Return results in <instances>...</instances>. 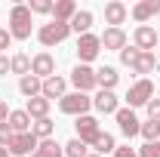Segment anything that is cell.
Here are the masks:
<instances>
[{
    "label": "cell",
    "instance_id": "ac0fdd59",
    "mask_svg": "<svg viewBox=\"0 0 160 157\" xmlns=\"http://www.w3.org/2000/svg\"><path fill=\"white\" fill-rule=\"evenodd\" d=\"M99 40H102V46H105V49H117V53L126 46V34H123V28H108Z\"/></svg>",
    "mask_w": 160,
    "mask_h": 157
},
{
    "label": "cell",
    "instance_id": "74e56055",
    "mask_svg": "<svg viewBox=\"0 0 160 157\" xmlns=\"http://www.w3.org/2000/svg\"><path fill=\"white\" fill-rule=\"evenodd\" d=\"M6 71H9V59H6V56H0V77H3Z\"/></svg>",
    "mask_w": 160,
    "mask_h": 157
},
{
    "label": "cell",
    "instance_id": "2e32d148",
    "mask_svg": "<svg viewBox=\"0 0 160 157\" xmlns=\"http://www.w3.org/2000/svg\"><path fill=\"white\" fill-rule=\"evenodd\" d=\"M25 111H28V117H31V120H43V117H49V99H43V96L28 99Z\"/></svg>",
    "mask_w": 160,
    "mask_h": 157
},
{
    "label": "cell",
    "instance_id": "4fadbf2b",
    "mask_svg": "<svg viewBox=\"0 0 160 157\" xmlns=\"http://www.w3.org/2000/svg\"><path fill=\"white\" fill-rule=\"evenodd\" d=\"M126 16H129L126 3H120V0H111V3H105V22H108L111 28H120Z\"/></svg>",
    "mask_w": 160,
    "mask_h": 157
},
{
    "label": "cell",
    "instance_id": "6da1fadb",
    "mask_svg": "<svg viewBox=\"0 0 160 157\" xmlns=\"http://www.w3.org/2000/svg\"><path fill=\"white\" fill-rule=\"evenodd\" d=\"M9 34L16 40H28L31 37V9L25 3H16L9 9Z\"/></svg>",
    "mask_w": 160,
    "mask_h": 157
},
{
    "label": "cell",
    "instance_id": "7a4b0ae2",
    "mask_svg": "<svg viewBox=\"0 0 160 157\" xmlns=\"http://www.w3.org/2000/svg\"><path fill=\"white\" fill-rule=\"evenodd\" d=\"M89 108H92V99L86 93H65L59 99V111L62 114H71V117H83Z\"/></svg>",
    "mask_w": 160,
    "mask_h": 157
},
{
    "label": "cell",
    "instance_id": "1f68e13d",
    "mask_svg": "<svg viewBox=\"0 0 160 157\" xmlns=\"http://www.w3.org/2000/svg\"><path fill=\"white\" fill-rule=\"evenodd\" d=\"M139 53L142 49H136V46H123V49H120V62H123V65H132V62L139 59Z\"/></svg>",
    "mask_w": 160,
    "mask_h": 157
},
{
    "label": "cell",
    "instance_id": "5b68a950",
    "mask_svg": "<svg viewBox=\"0 0 160 157\" xmlns=\"http://www.w3.org/2000/svg\"><path fill=\"white\" fill-rule=\"evenodd\" d=\"M154 99V83L151 80H136L132 86H129V93H126V102H129V108L136 111V108H142V105H148Z\"/></svg>",
    "mask_w": 160,
    "mask_h": 157
},
{
    "label": "cell",
    "instance_id": "60d3db41",
    "mask_svg": "<svg viewBox=\"0 0 160 157\" xmlns=\"http://www.w3.org/2000/svg\"><path fill=\"white\" fill-rule=\"evenodd\" d=\"M157 40H160V31H157Z\"/></svg>",
    "mask_w": 160,
    "mask_h": 157
},
{
    "label": "cell",
    "instance_id": "30bf717a",
    "mask_svg": "<svg viewBox=\"0 0 160 157\" xmlns=\"http://www.w3.org/2000/svg\"><path fill=\"white\" fill-rule=\"evenodd\" d=\"M31 74L40 77V80L52 77V74H56V59H52L49 53H37V56L31 59Z\"/></svg>",
    "mask_w": 160,
    "mask_h": 157
},
{
    "label": "cell",
    "instance_id": "ffe728a7",
    "mask_svg": "<svg viewBox=\"0 0 160 157\" xmlns=\"http://www.w3.org/2000/svg\"><path fill=\"white\" fill-rule=\"evenodd\" d=\"M117 80H120V74H117V68H111V65H105V68L96 71V83H99L102 89H108V93H114Z\"/></svg>",
    "mask_w": 160,
    "mask_h": 157
},
{
    "label": "cell",
    "instance_id": "4dcf8cb0",
    "mask_svg": "<svg viewBox=\"0 0 160 157\" xmlns=\"http://www.w3.org/2000/svg\"><path fill=\"white\" fill-rule=\"evenodd\" d=\"M136 154H139V157H160V142H148V145H142Z\"/></svg>",
    "mask_w": 160,
    "mask_h": 157
},
{
    "label": "cell",
    "instance_id": "9c48e42d",
    "mask_svg": "<svg viewBox=\"0 0 160 157\" xmlns=\"http://www.w3.org/2000/svg\"><path fill=\"white\" fill-rule=\"evenodd\" d=\"M117 126H120V133L126 139H132V136H139V129H142V123H139V117H136V111L132 108H120L117 114Z\"/></svg>",
    "mask_w": 160,
    "mask_h": 157
},
{
    "label": "cell",
    "instance_id": "8fae6325",
    "mask_svg": "<svg viewBox=\"0 0 160 157\" xmlns=\"http://www.w3.org/2000/svg\"><path fill=\"white\" fill-rule=\"evenodd\" d=\"M132 40H136V49L151 53V49H154V43H157V31H154L151 25H139V28H136V34H132Z\"/></svg>",
    "mask_w": 160,
    "mask_h": 157
},
{
    "label": "cell",
    "instance_id": "cb8c5ba5",
    "mask_svg": "<svg viewBox=\"0 0 160 157\" xmlns=\"http://www.w3.org/2000/svg\"><path fill=\"white\" fill-rule=\"evenodd\" d=\"M19 89H22V96L34 99V96H40V89H43V80L34 77V74H28V77H22V80H19Z\"/></svg>",
    "mask_w": 160,
    "mask_h": 157
},
{
    "label": "cell",
    "instance_id": "ba28073f",
    "mask_svg": "<svg viewBox=\"0 0 160 157\" xmlns=\"http://www.w3.org/2000/svg\"><path fill=\"white\" fill-rule=\"evenodd\" d=\"M71 83L77 86V93H89V89L99 86V83H96V71H92L89 65H74V71H71Z\"/></svg>",
    "mask_w": 160,
    "mask_h": 157
},
{
    "label": "cell",
    "instance_id": "7402d4cb",
    "mask_svg": "<svg viewBox=\"0 0 160 157\" xmlns=\"http://www.w3.org/2000/svg\"><path fill=\"white\" fill-rule=\"evenodd\" d=\"M89 28H92V13L89 9H77V16L71 19V31H77L83 37V34H89Z\"/></svg>",
    "mask_w": 160,
    "mask_h": 157
},
{
    "label": "cell",
    "instance_id": "603a6c76",
    "mask_svg": "<svg viewBox=\"0 0 160 157\" xmlns=\"http://www.w3.org/2000/svg\"><path fill=\"white\" fill-rule=\"evenodd\" d=\"M31 157H65V145L46 139V142H40V145H37V151H34Z\"/></svg>",
    "mask_w": 160,
    "mask_h": 157
},
{
    "label": "cell",
    "instance_id": "d6a6232c",
    "mask_svg": "<svg viewBox=\"0 0 160 157\" xmlns=\"http://www.w3.org/2000/svg\"><path fill=\"white\" fill-rule=\"evenodd\" d=\"M16 136V133H12V129H9V123H6V120H3V123H0V148H6V145H9V139Z\"/></svg>",
    "mask_w": 160,
    "mask_h": 157
},
{
    "label": "cell",
    "instance_id": "52a82bcc",
    "mask_svg": "<svg viewBox=\"0 0 160 157\" xmlns=\"http://www.w3.org/2000/svg\"><path fill=\"white\" fill-rule=\"evenodd\" d=\"M99 53H102V40L96 37V34H83V37L77 40V59H80V65H89Z\"/></svg>",
    "mask_w": 160,
    "mask_h": 157
},
{
    "label": "cell",
    "instance_id": "7c38bea8",
    "mask_svg": "<svg viewBox=\"0 0 160 157\" xmlns=\"http://www.w3.org/2000/svg\"><path fill=\"white\" fill-rule=\"evenodd\" d=\"M92 108L99 111V114H117L120 111V102L114 93H108V89H99V96L92 99Z\"/></svg>",
    "mask_w": 160,
    "mask_h": 157
},
{
    "label": "cell",
    "instance_id": "277c9868",
    "mask_svg": "<svg viewBox=\"0 0 160 157\" xmlns=\"http://www.w3.org/2000/svg\"><path fill=\"white\" fill-rule=\"evenodd\" d=\"M37 145H40V139L34 133H16V136L9 139L6 151H9V157H28V154L37 151Z\"/></svg>",
    "mask_w": 160,
    "mask_h": 157
},
{
    "label": "cell",
    "instance_id": "e575fe53",
    "mask_svg": "<svg viewBox=\"0 0 160 157\" xmlns=\"http://www.w3.org/2000/svg\"><path fill=\"white\" fill-rule=\"evenodd\" d=\"M9 43H12V34H9V28H0V56L9 49Z\"/></svg>",
    "mask_w": 160,
    "mask_h": 157
},
{
    "label": "cell",
    "instance_id": "d590c367",
    "mask_svg": "<svg viewBox=\"0 0 160 157\" xmlns=\"http://www.w3.org/2000/svg\"><path fill=\"white\" fill-rule=\"evenodd\" d=\"M114 157H139L129 145H123V148H114Z\"/></svg>",
    "mask_w": 160,
    "mask_h": 157
},
{
    "label": "cell",
    "instance_id": "d6986e66",
    "mask_svg": "<svg viewBox=\"0 0 160 157\" xmlns=\"http://www.w3.org/2000/svg\"><path fill=\"white\" fill-rule=\"evenodd\" d=\"M52 16H56V22H68L71 25V19L77 16V3L74 0H56L52 3Z\"/></svg>",
    "mask_w": 160,
    "mask_h": 157
},
{
    "label": "cell",
    "instance_id": "f546056e",
    "mask_svg": "<svg viewBox=\"0 0 160 157\" xmlns=\"http://www.w3.org/2000/svg\"><path fill=\"white\" fill-rule=\"evenodd\" d=\"M28 9H31V16H34V13H37V16H49V13H52V0H31Z\"/></svg>",
    "mask_w": 160,
    "mask_h": 157
},
{
    "label": "cell",
    "instance_id": "5bb4252c",
    "mask_svg": "<svg viewBox=\"0 0 160 157\" xmlns=\"http://www.w3.org/2000/svg\"><path fill=\"white\" fill-rule=\"evenodd\" d=\"M65 77H59V74H52V77H46L43 80V89H40V96L43 99H62L65 96Z\"/></svg>",
    "mask_w": 160,
    "mask_h": 157
},
{
    "label": "cell",
    "instance_id": "d4e9b609",
    "mask_svg": "<svg viewBox=\"0 0 160 157\" xmlns=\"http://www.w3.org/2000/svg\"><path fill=\"white\" fill-rule=\"evenodd\" d=\"M9 71H12V74H22V77H28V74H31V59H28L25 53H16V56L9 59Z\"/></svg>",
    "mask_w": 160,
    "mask_h": 157
},
{
    "label": "cell",
    "instance_id": "ab89813d",
    "mask_svg": "<svg viewBox=\"0 0 160 157\" xmlns=\"http://www.w3.org/2000/svg\"><path fill=\"white\" fill-rule=\"evenodd\" d=\"M86 157H99V154H86Z\"/></svg>",
    "mask_w": 160,
    "mask_h": 157
},
{
    "label": "cell",
    "instance_id": "f35d334b",
    "mask_svg": "<svg viewBox=\"0 0 160 157\" xmlns=\"http://www.w3.org/2000/svg\"><path fill=\"white\" fill-rule=\"evenodd\" d=\"M0 157H9V151H6V148H0Z\"/></svg>",
    "mask_w": 160,
    "mask_h": 157
},
{
    "label": "cell",
    "instance_id": "484cf974",
    "mask_svg": "<svg viewBox=\"0 0 160 157\" xmlns=\"http://www.w3.org/2000/svg\"><path fill=\"white\" fill-rule=\"evenodd\" d=\"M52 129H56V123L49 117H43V120H34V126H31V133L40 139V142H46V139L52 136Z\"/></svg>",
    "mask_w": 160,
    "mask_h": 157
},
{
    "label": "cell",
    "instance_id": "9a60e30c",
    "mask_svg": "<svg viewBox=\"0 0 160 157\" xmlns=\"http://www.w3.org/2000/svg\"><path fill=\"white\" fill-rule=\"evenodd\" d=\"M157 13H160V0H142V3L132 6V19L142 22V25L151 19V16H157Z\"/></svg>",
    "mask_w": 160,
    "mask_h": 157
},
{
    "label": "cell",
    "instance_id": "4316f807",
    "mask_svg": "<svg viewBox=\"0 0 160 157\" xmlns=\"http://www.w3.org/2000/svg\"><path fill=\"white\" fill-rule=\"evenodd\" d=\"M139 136L145 139V145H148V142H160V120H148V123H142Z\"/></svg>",
    "mask_w": 160,
    "mask_h": 157
},
{
    "label": "cell",
    "instance_id": "836d02e7",
    "mask_svg": "<svg viewBox=\"0 0 160 157\" xmlns=\"http://www.w3.org/2000/svg\"><path fill=\"white\" fill-rule=\"evenodd\" d=\"M145 108H148V120H160V99H151Z\"/></svg>",
    "mask_w": 160,
    "mask_h": 157
},
{
    "label": "cell",
    "instance_id": "3957f363",
    "mask_svg": "<svg viewBox=\"0 0 160 157\" xmlns=\"http://www.w3.org/2000/svg\"><path fill=\"white\" fill-rule=\"evenodd\" d=\"M71 34V25L68 22H49V25H40V31H37V40L43 43V46H56V43H62V40Z\"/></svg>",
    "mask_w": 160,
    "mask_h": 157
},
{
    "label": "cell",
    "instance_id": "f1b7e54d",
    "mask_svg": "<svg viewBox=\"0 0 160 157\" xmlns=\"http://www.w3.org/2000/svg\"><path fill=\"white\" fill-rule=\"evenodd\" d=\"M86 148H89V145H83V142L74 136L71 142H68V145H65V157H86V154H89Z\"/></svg>",
    "mask_w": 160,
    "mask_h": 157
},
{
    "label": "cell",
    "instance_id": "8992f818",
    "mask_svg": "<svg viewBox=\"0 0 160 157\" xmlns=\"http://www.w3.org/2000/svg\"><path fill=\"white\" fill-rule=\"evenodd\" d=\"M74 126H77V139L83 142V145H92V142L102 136V123L96 117H89V114L77 117V120H74Z\"/></svg>",
    "mask_w": 160,
    "mask_h": 157
},
{
    "label": "cell",
    "instance_id": "44dd1931",
    "mask_svg": "<svg viewBox=\"0 0 160 157\" xmlns=\"http://www.w3.org/2000/svg\"><path fill=\"white\" fill-rule=\"evenodd\" d=\"M136 74H151V71H160V62L154 59V53H139V59L129 65Z\"/></svg>",
    "mask_w": 160,
    "mask_h": 157
},
{
    "label": "cell",
    "instance_id": "e0dca14e",
    "mask_svg": "<svg viewBox=\"0 0 160 157\" xmlns=\"http://www.w3.org/2000/svg\"><path fill=\"white\" fill-rule=\"evenodd\" d=\"M6 123H9V129H12V133H31V126H34V120L28 117V111H25V108H22V111H9Z\"/></svg>",
    "mask_w": 160,
    "mask_h": 157
},
{
    "label": "cell",
    "instance_id": "8d00e7d4",
    "mask_svg": "<svg viewBox=\"0 0 160 157\" xmlns=\"http://www.w3.org/2000/svg\"><path fill=\"white\" fill-rule=\"evenodd\" d=\"M9 117V108H6V102H3V99H0V123H3V120Z\"/></svg>",
    "mask_w": 160,
    "mask_h": 157
},
{
    "label": "cell",
    "instance_id": "83f0119b",
    "mask_svg": "<svg viewBox=\"0 0 160 157\" xmlns=\"http://www.w3.org/2000/svg\"><path fill=\"white\" fill-rule=\"evenodd\" d=\"M92 148H96V154H108V151H114L117 145H114V136H111V133H102V136L92 142Z\"/></svg>",
    "mask_w": 160,
    "mask_h": 157
}]
</instances>
